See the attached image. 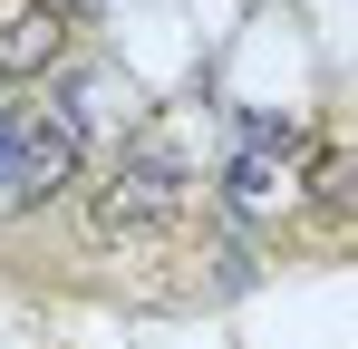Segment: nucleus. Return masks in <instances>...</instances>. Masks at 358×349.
Masks as SVG:
<instances>
[{"label":"nucleus","mask_w":358,"mask_h":349,"mask_svg":"<svg viewBox=\"0 0 358 349\" xmlns=\"http://www.w3.org/2000/svg\"><path fill=\"white\" fill-rule=\"evenodd\" d=\"M87 165V126L78 107H39V97H0V214H29L68 194Z\"/></svg>","instance_id":"obj_1"},{"label":"nucleus","mask_w":358,"mask_h":349,"mask_svg":"<svg viewBox=\"0 0 358 349\" xmlns=\"http://www.w3.org/2000/svg\"><path fill=\"white\" fill-rule=\"evenodd\" d=\"M59 58H68V20H59V0H20V10H0V88L49 78Z\"/></svg>","instance_id":"obj_3"},{"label":"nucleus","mask_w":358,"mask_h":349,"mask_svg":"<svg viewBox=\"0 0 358 349\" xmlns=\"http://www.w3.org/2000/svg\"><path fill=\"white\" fill-rule=\"evenodd\" d=\"M223 204H233V214H281V204H291V174L271 165V156H233V165H223Z\"/></svg>","instance_id":"obj_4"},{"label":"nucleus","mask_w":358,"mask_h":349,"mask_svg":"<svg viewBox=\"0 0 358 349\" xmlns=\"http://www.w3.org/2000/svg\"><path fill=\"white\" fill-rule=\"evenodd\" d=\"M194 194V174L165 156V146H126L117 165L87 184V233L97 242H136V233H165Z\"/></svg>","instance_id":"obj_2"}]
</instances>
